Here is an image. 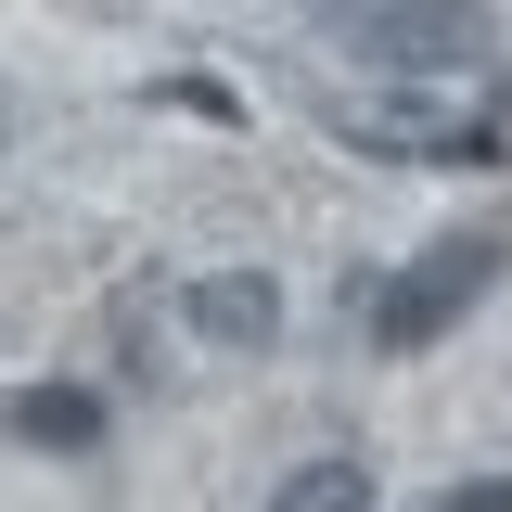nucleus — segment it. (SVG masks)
Segmentation results:
<instances>
[{
	"label": "nucleus",
	"instance_id": "obj_1",
	"mask_svg": "<svg viewBox=\"0 0 512 512\" xmlns=\"http://www.w3.org/2000/svg\"><path fill=\"white\" fill-rule=\"evenodd\" d=\"M487 295H500V244H487V231H448V244H423V256L372 295V346H384V359H423V346L461 333Z\"/></svg>",
	"mask_w": 512,
	"mask_h": 512
},
{
	"label": "nucleus",
	"instance_id": "obj_5",
	"mask_svg": "<svg viewBox=\"0 0 512 512\" xmlns=\"http://www.w3.org/2000/svg\"><path fill=\"white\" fill-rule=\"evenodd\" d=\"M372 141H397L410 167H512L500 116H397V128H372Z\"/></svg>",
	"mask_w": 512,
	"mask_h": 512
},
{
	"label": "nucleus",
	"instance_id": "obj_7",
	"mask_svg": "<svg viewBox=\"0 0 512 512\" xmlns=\"http://www.w3.org/2000/svg\"><path fill=\"white\" fill-rule=\"evenodd\" d=\"M448 512H512V487H500V474H474V487H448Z\"/></svg>",
	"mask_w": 512,
	"mask_h": 512
},
{
	"label": "nucleus",
	"instance_id": "obj_3",
	"mask_svg": "<svg viewBox=\"0 0 512 512\" xmlns=\"http://www.w3.org/2000/svg\"><path fill=\"white\" fill-rule=\"evenodd\" d=\"M103 423H116V410H103L90 384H13V397H0V436L13 448H64V461H90Z\"/></svg>",
	"mask_w": 512,
	"mask_h": 512
},
{
	"label": "nucleus",
	"instance_id": "obj_4",
	"mask_svg": "<svg viewBox=\"0 0 512 512\" xmlns=\"http://www.w3.org/2000/svg\"><path fill=\"white\" fill-rule=\"evenodd\" d=\"M192 333H205V346H269V333H282V282H269V269L192 282Z\"/></svg>",
	"mask_w": 512,
	"mask_h": 512
},
{
	"label": "nucleus",
	"instance_id": "obj_2",
	"mask_svg": "<svg viewBox=\"0 0 512 512\" xmlns=\"http://www.w3.org/2000/svg\"><path fill=\"white\" fill-rule=\"evenodd\" d=\"M320 26L384 77H448L487 64V0H320Z\"/></svg>",
	"mask_w": 512,
	"mask_h": 512
},
{
	"label": "nucleus",
	"instance_id": "obj_6",
	"mask_svg": "<svg viewBox=\"0 0 512 512\" xmlns=\"http://www.w3.org/2000/svg\"><path fill=\"white\" fill-rule=\"evenodd\" d=\"M269 512H372V461H295Z\"/></svg>",
	"mask_w": 512,
	"mask_h": 512
}]
</instances>
